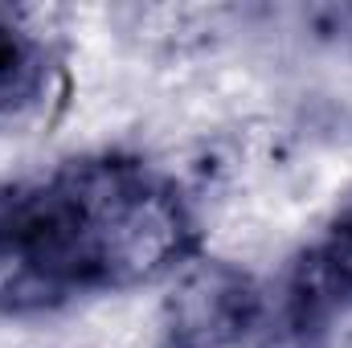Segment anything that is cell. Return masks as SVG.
Instances as JSON below:
<instances>
[{"mask_svg":"<svg viewBox=\"0 0 352 348\" xmlns=\"http://www.w3.org/2000/svg\"><path fill=\"white\" fill-rule=\"evenodd\" d=\"M316 25L324 37L340 41L344 50H352V4H332V8H320L316 12Z\"/></svg>","mask_w":352,"mask_h":348,"instance_id":"obj_5","label":"cell"},{"mask_svg":"<svg viewBox=\"0 0 352 348\" xmlns=\"http://www.w3.org/2000/svg\"><path fill=\"white\" fill-rule=\"evenodd\" d=\"M197 213L152 160L94 152L0 184V316H41L173 274Z\"/></svg>","mask_w":352,"mask_h":348,"instance_id":"obj_1","label":"cell"},{"mask_svg":"<svg viewBox=\"0 0 352 348\" xmlns=\"http://www.w3.org/2000/svg\"><path fill=\"white\" fill-rule=\"evenodd\" d=\"M62 87L50 29L25 8H0V127L33 119Z\"/></svg>","mask_w":352,"mask_h":348,"instance_id":"obj_4","label":"cell"},{"mask_svg":"<svg viewBox=\"0 0 352 348\" xmlns=\"http://www.w3.org/2000/svg\"><path fill=\"white\" fill-rule=\"evenodd\" d=\"M278 312L291 336H316L352 312V205H344L291 262Z\"/></svg>","mask_w":352,"mask_h":348,"instance_id":"obj_3","label":"cell"},{"mask_svg":"<svg viewBox=\"0 0 352 348\" xmlns=\"http://www.w3.org/2000/svg\"><path fill=\"white\" fill-rule=\"evenodd\" d=\"M263 320L258 283L230 262L192 266L164 303V348H234Z\"/></svg>","mask_w":352,"mask_h":348,"instance_id":"obj_2","label":"cell"}]
</instances>
